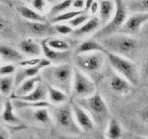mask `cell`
Returning <instances> with one entry per match:
<instances>
[{
  "mask_svg": "<svg viewBox=\"0 0 148 139\" xmlns=\"http://www.w3.org/2000/svg\"><path fill=\"white\" fill-rule=\"evenodd\" d=\"M26 2H31V0H25Z\"/></svg>",
  "mask_w": 148,
  "mask_h": 139,
  "instance_id": "52",
  "label": "cell"
},
{
  "mask_svg": "<svg viewBox=\"0 0 148 139\" xmlns=\"http://www.w3.org/2000/svg\"><path fill=\"white\" fill-rule=\"evenodd\" d=\"M0 2H2V3H4V4H6V5H8V6H9V7H11V6H12L11 0H0Z\"/></svg>",
  "mask_w": 148,
  "mask_h": 139,
  "instance_id": "49",
  "label": "cell"
},
{
  "mask_svg": "<svg viewBox=\"0 0 148 139\" xmlns=\"http://www.w3.org/2000/svg\"><path fill=\"white\" fill-rule=\"evenodd\" d=\"M15 108H14L13 102L11 99L5 100L4 107L2 109L1 117L5 123L13 125V126H20L21 124V118L15 112Z\"/></svg>",
  "mask_w": 148,
  "mask_h": 139,
  "instance_id": "16",
  "label": "cell"
},
{
  "mask_svg": "<svg viewBox=\"0 0 148 139\" xmlns=\"http://www.w3.org/2000/svg\"><path fill=\"white\" fill-rule=\"evenodd\" d=\"M127 8L128 10L132 13H148V0H130L127 4Z\"/></svg>",
  "mask_w": 148,
  "mask_h": 139,
  "instance_id": "32",
  "label": "cell"
},
{
  "mask_svg": "<svg viewBox=\"0 0 148 139\" xmlns=\"http://www.w3.org/2000/svg\"><path fill=\"white\" fill-rule=\"evenodd\" d=\"M16 72V67L13 64L8 63L0 67V76H8Z\"/></svg>",
  "mask_w": 148,
  "mask_h": 139,
  "instance_id": "37",
  "label": "cell"
},
{
  "mask_svg": "<svg viewBox=\"0 0 148 139\" xmlns=\"http://www.w3.org/2000/svg\"><path fill=\"white\" fill-rule=\"evenodd\" d=\"M116 5L114 0H100L99 1V20L102 26L108 23L114 16Z\"/></svg>",
  "mask_w": 148,
  "mask_h": 139,
  "instance_id": "19",
  "label": "cell"
},
{
  "mask_svg": "<svg viewBox=\"0 0 148 139\" xmlns=\"http://www.w3.org/2000/svg\"><path fill=\"white\" fill-rule=\"evenodd\" d=\"M41 60H42V58H40L38 57H35V58H29V59H23L18 63V65H20V66H22V67H34L40 63Z\"/></svg>",
  "mask_w": 148,
  "mask_h": 139,
  "instance_id": "38",
  "label": "cell"
},
{
  "mask_svg": "<svg viewBox=\"0 0 148 139\" xmlns=\"http://www.w3.org/2000/svg\"><path fill=\"white\" fill-rule=\"evenodd\" d=\"M54 28L56 32L59 34L67 35V34H71L73 32V28L68 24H63V23H57L54 24Z\"/></svg>",
  "mask_w": 148,
  "mask_h": 139,
  "instance_id": "35",
  "label": "cell"
},
{
  "mask_svg": "<svg viewBox=\"0 0 148 139\" xmlns=\"http://www.w3.org/2000/svg\"><path fill=\"white\" fill-rule=\"evenodd\" d=\"M16 32L12 21L8 18L0 14V38L12 39L15 38Z\"/></svg>",
  "mask_w": 148,
  "mask_h": 139,
  "instance_id": "27",
  "label": "cell"
},
{
  "mask_svg": "<svg viewBox=\"0 0 148 139\" xmlns=\"http://www.w3.org/2000/svg\"><path fill=\"white\" fill-rule=\"evenodd\" d=\"M85 11L83 10H71V11H66V12H63L61 14H59V15H57L53 18H51L50 20V23H54V24H57V23H61V22H64V21H71V19H73L74 17H76L78 15H80V14H82L84 13Z\"/></svg>",
  "mask_w": 148,
  "mask_h": 139,
  "instance_id": "31",
  "label": "cell"
},
{
  "mask_svg": "<svg viewBox=\"0 0 148 139\" xmlns=\"http://www.w3.org/2000/svg\"><path fill=\"white\" fill-rule=\"evenodd\" d=\"M30 3L34 9L40 12L41 14L44 13L47 8V1L46 0H31Z\"/></svg>",
  "mask_w": 148,
  "mask_h": 139,
  "instance_id": "36",
  "label": "cell"
},
{
  "mask_svg": "<svg viewBox=\"0 0 148 139\" xmlns=\"http://www.w3.org/2000/svg\"><path fill=\"white\" fill-rule=\"evenodd\" d=\"M106 59L104 52H92L78 54L74 57V63L77 69L83 72L94 73L99 72L103 67Z\"/></svg>",
  "mask_w": 148,
  "mask_h": 139,
  "instance_id": "7",
  "label": "cell"
},
{
  "mask_svg": "<svg viewBox=\"0 0 148 139\" xmlns=\"http://www.w3.org/2000/svg\"><path fill=\"white\" fill-rule=\"evenodd\" d=\"M45 83L46 89H47V96H48V99L50 101V103H52L55 106H58V105L66 103L68 101L69 97H68L67 93H65L64 91L58 89V88L49 85V83Z\"/></svg>",
  "mask_w": 148,
  "mask_h": 139,
  "instance_id": "23",
  "label": "cell"
},
{
  "mask_svg": "<svg viewBox=\"0 0 148 139\" xmlns=\"http://www.w3.org/2000/svg\"><path fill=\"white\" fill-rule=\"evenodd\" d=\"M109 85L113 91H115L116 93H119L120 95L129 94L132 88V83L126 78L119 75V73H113L111 75L109 80Z\"/></svg>",
  "mask_w": 148,
  "mask_h": 139,
  "instance_id": "17",
  "label": "cell"
},
{
  "mask_svg": "<svg viewBox=\"0 0 148 139\" xmlns=\"http://www.w3.org/2000/svg\"><path fill=\"white\" fill-rule=\"evenodd\" d=\"M0 63H1V60H0Z\"/></svg>",
  "mask_w": 148,
  "mask_h": 139,
  "instance_id": "53",
  "label": "cell"
},
{
  "mask_svg": "<svg viewBox=\"0 0 148 139\" xmlns=\"http://www.w3.org/2000/svg\"><path fill=\"white\" fill-rule=\"evenodd\" d=\"M0 139H9V133L2 125H0Z\"/></svg>",
  "mask_w": 148,
  "mask_h": 139,
  "instance_id": "42",
  "label": "cell"
},
{
  "mask_svg": "<svg viewBox=\"0 0 148 139\" xmlns=\"http://www.w3.org/2000/svg\"><path fill=\"white\" fill-rule=\"evenodd\" d=\"M0 58L8 63H20L25 59L21 51L11 47L9 45L0 44Z\"/></svg>",
  "mask_w": 148,
  "mask_h": 139,
  "instance_id": "21",
  "label": "cell"
},
{
  "mask_svg": "<svg viewBox=\"0 0 148 139\" xmlns=\"http://www.w3.org/2000/svg\"><path fill=\"white\" fill-rule=\"evenodd\" d=\"M98 10H99V3L95 1L94 3L92 4L90 11L92 12V14H94V15H95V14H96L97 12H98Z\"/></svg>",
  "mask_w": 148,
  "mask_h": 139,
  "instance_id": "45",
  "label": "cell"
},
{
  "mask_svg": "<svg viewBox=\"0 0 148 139\" xmlns=\"http://www.w3.org/2000/svg\"><path fill=\"white\" fill-rule=\"evenodd\" d=\"M51 115L57 127L64 133L77 136L82 132L75 120L71 102L55 106Z\"/></svg>",
  "mask_w": 148,
  "mask_h": 139,
  "instance_id": "4",
  "label": "cell"
},
{
  "mask_svg": "<svg viewBox=\"0 0 148 139\" xmlns=\"http://www.w3.org/2000/svg\"><path fill=\"white\" fill-rule=\"evenodd\" d=\"M140 34H141L145 39L148 40V21L145 23V25L143 26L142 30H141V32H140Z\"/></svg>",
  "mask_w": 148,
  "mask_h": 139,
  "instance_id": "43",
  "label": "cell"
},
{
  "mask_svg": "<svg viewBox=\"0 0 148 139\" xmlns=\"http://www.w3.org/2000/svg\"><path fill=\"white\" fill-rule=\"evenodd\" d=\"M51 63L52 62L47 58H42L40 63L37 66L22 67L21 69H18L15 73V76H14V81H15V83H14V89H16L21 83H23L27 79L37 76L42 70L50 66Z\"/></svg>",
  "mask_w": 148,
  "mask_h": 139,
  "instance_id": "12",
  "label": "cell"
},
{
  "mask_svg": "<svg viewBox=\"0 0 148 139\" xmlns=\"http://www.w3.org/2000/svg\"><path fill=\"white\" fill-rule=\"evenodd\" d=\"M18 49L21 53L34 58L39 57L43 53L41 44L32 38H26L21 40L18 44Z\"/></svg>",
  "mask_w": 148,
  "mask_h": 139,
  "instance_id": "20",
  "label": "cell"
},
{
  "mask_svg": "<svg viewBox=\"0 0 148 139\" xmlns=\"http://www.w3.org/2000/svg\"><path fill=\"white\" fill-rule=\"evenodd\" d=\"M84 5L85 0H73L72 1V8H74L77 10H84Z\"/></svg>",
  "mask_w": 148,
  "mask_h": 139,
  "instance_id": "40",
  "label": "cell"
},
{
  "mask_svg": "<svg viewBox=\"0 0 148 139\" xmlns=\"http://www.w3.org/2000/svg\"><path fill=\"white\" fill-rule=\"evenodd\" d=\"M148 21V13L135 12L128 17L126 21L119 29V32L134 36L141 32L143 26Z\"/></svg>",
  "mask_w": 148,
  "mask_h": 139,
  "instance_id": "9",
  "label": "cell"
},
{
  "mask_svg": "<svg viewBox=\"0 0 148 139\" xmlns=\"http://www.w3.org/2000/svg\"><path fill=\"white\" fill-rule=\"evenodd\" d=\"M95 2V0H85V5H84V11L88 12L90 10L92 4Z\"/></svg>",
  "mask_w": 148,
  "mask_h": 139,
  "instance_id": "47",
  "label": "cell"
},
{
  "mask_svg": "<svg viewBox=\"0 0 148 139\" xmlns=\"http://www.w3.org/2000/svg\"><path fill=\"white\" fill-rule=\"evenodd\" d=\"M47 40L48 38H44L42 39L40 44L42 46V51H43V54L45 56V58H47L48 60H50L51 62H55V63H59L67 60L69 56H71V53L69 51H58L53 49L52 47H50L47 44Z\"/></svg>",
  "mask_w": 148,
  "mask_h": 139,
  "instance_id": "14",
  "label": "cell"
},
{
  "mask_svg": "<svg viewBox=\"0 0 148 139\" xmlns=\"http://www.w3.org/2000/svg\"><path fill=\"white\" fill-rule=\"evenodd\" d=\"M140 118L143 122L148 124V106H145L140 111Z\"/></svg>",
  "mask_w": 148,
  "mask_h": 139,
  "instance_id": "41",
  "label": "cell"
},
{
  "mask_svg": "<svg viewBox=\"0 0 148 139\" xmlns=\"http://www.w3.org/2000/svg\"><path fill=\"white\" fill-rule=\"evenodd\" d=\"M123 130L120 122L117 119L110 118L106 126L105 136L108 139H120L122 136Z\"/></svg>",
  "mask_w": 148,
  "mask_h": 139,
  "instance_id": "25",
  "label": "cell"
},
{
  "mask_svg": "<svg viewBox=\"0 0 148 139\" xmlns=\"http://www.w3.org/2000/svg\"><path fill=\"white\" fill-rule=\"evenodd\" d=\"M21 116L41 125H48L52 122L53 118L47 108H35L21 109Z\"/></svg>",
  "mask_w": 148,
  "mask_h": 139,
  "instance_id": "13",
  "label": "cell"
},
{
  "mask_svg": "<svg viewBox=\"0 0 148 139\" xmlns=\"http://www.w3.org/2000/svg\"><path fill=\"white\" fill-rule=\"evenodd\" d=\"M142 76L145 79H148V55L146 56L142 65Z\"/></svg>",
  "mask_w": 148,
  "mask_h": 139,
  "instance_id": "39",
  "label": "cell"
},
{
  "mask_svg": "<svg viewBox=\"0 0 148 139\" xmlns=\"http://www.w3.org/2000/svg\"><path fill=\"white\" fill-rule=\"evenodd\" d=\"M46 1H47L48 3H53V2L55 1V0H46Z\"/></svg>",
  "mask_w": 148,
  "mask_h": 139,
  "instance_id": "51",
  "label": "cell"
},
{
  "mask_svg": "<svg viewBox=\"0 0 148 139\" xmlns=\"http://www.w3.org/2000/svg\"><path fill=\"white\" fill-rule=\"evenodd\" d=\"M40 82H41V77L38 75L27 79V80H25L23 83H21V85L16 88L15 91H14V93L12 94L11 97L25 96L27 94H29V93H31L36 87L37 83H40Z\"/></svg>",
  "mask_w": 148,
  "mask_h": 139,
  "instance_id": "24",
  "label": "cell"
},
{
  "mask_svg": "<svg viewBox=\"0 0 148 139\" xmlns=\"http://www.w3.org/2000/svg\"><path fill=\"white\" fill-rule=\"evenodd\" d=\"M14 77L12 75L0 77V93L4 96H9L14 88Z\"/></svg>",
  "mask_w": 148,
  "mask_h": 139,
  "instance_id": "29",
  "label": "cell"
},
{
  "mask_svg": "<svg viewBox=\"0 0 148 139\" xmlns=\"http://www.w3.org/2000/svg\"><path fill=\"white\" fill-rule=\"evenodd\" d=\"M101 25L102 24L99 18L96 16H92L91 19H89L84 24L74 29L71 35L74 38H82V37H84L88 34H91L92 32L98 31Z\"/></svg>",
  "mask_w": 148,
  "mask_h": 139,
  "instance_id": "15",
  "label": "cell"
},
{
  "mask_svg": "<svg viewBox=\"0 0 148 139\" xmlns=\"http://www.w3.org/2000/svg\"><path fill=\"white\" fill-rule=\"evenodd\" d=\"M71 103L74 117H75V120L78 126L80 127V129L82 132H86V133L94 132L95 128V123L90 116V114L82 106L79 105L76 101L72 100L71 101Z\"/></svg>",
  "mask_w": 148,
  "mask_h": 139,
  "instance_id": "11",
  "label": "cell"
},
{
  "mask_svg": "<svg viewBox=\"0 0 148 139\" xmlns=\"http://www.w3.org/2000/svg\"><path fill=\"white\" fill-rule=\"evenodd\" d=\"M73 72L74 69L71 65L61 63L58 65H50L43 69L42 76L45 83L69 94L71 92Z\"/></svg>",
  "mask_w": 148,
  "mask_h": 139,
  "instance_id": "2",
  "label": "cell"
},
{
  "mask_svg": "<svg viewBox=\"0 0 148 139\" xmlns=\"http://www.w3.org/2000/svg\"><path fill=\"white\" fill-rule=\"evenodd\" d=\"M3 95L0 93V109H3V107H4V103H5V101L3 100Z\"/></svg>",
  "mask_w": 148,
  "mask_h": 139,
  "instance_id": "48",
  "label": "cell"
},
{
  "mask_svg": "<svg viewBox=\"0 0 148 139\" xmlns=\"http://www.w3.org/2000/svg\"><path fill=\"white\" fill-rule=\"evenodd\" d=\"M134 139H148V137H146V136H134Z\"/></svg>",
  "mask_w": 148,
  "mask_h": 139,
  "instance_id": "50",
  "label": "cell"
},
{
  "mask_svg": "<svg viewBox=\"0 0 148 139\" xmlns=\"http://www.w3.org/2000/svg\"><path fill=\"white\" fill-rule=\"evenodd\" d=\"M114 1L116 5V10L114 13V16L108 23L102 26L101 29L96 32V34H95V38L96 40L105 38L106 36L119 32V29L128 19L129 10L127 5L124 3L123 0H114Z\"/></svg>",
  "mask_w": 148,
  "mask_h": 139,
  "instance_id": "6",
  "label": "cell"
},
{
  "mask_svg": "<svg viewBox=\"0 0 148 139\" xmlns=\"http://www.w3.org/2000/svg\"><path fill=\"white\" fill-rule=\"evenodd\" d=\"M18 11L20 15L24 18L26 21H39V22H46L47 19L45 15L41 14L40 12L36 11L35 9L31 8L27 6H20L18 8Z\"/></svg>",
  "mask_w": 148,
  "mask_h": 139,
  "instance_id": "26",
  "label": "cell"
},
{
  "mask_svg": "<svg viewBox=\"0 0 148 139\" xmlns=\"http://www.w3.org/2000/svg\"><path fill=\"white\" fill-rule=\"evenodd\" d=\"M76 102L90 114L95 125L101 128L108 124L110 119L109 110L106 101L98 92L85 98H77Z\"/></svg>",
  "mask_w": 148,
  "mask_h": 139,
  "instance_id": "3",
  "label": "cell"
},
{
  "mask_svg": "<svg viewBox=\"0 0 148 139\" xmlns=\"http://www.w3.org/2000/svg\"><path fill=\"white\" fill-rule=\"evenodd\" d=\"M47 44L50 47L58 51H68L71 48V44L68 41L59 38H48Z\"/></svg>",
  "mask_w": 148,
  "mask_h": 139,
  "instance_id": "33",
  "label": "cell"
},
{
  "mask_svg": "<svg viewBox=\"0 0 148 139\" xmlns=\"http://www.w3.org/2000/svg\"><path fill=\"white\" fill-rule=\"evenodd\" d=\"M13 102L14 108L16 110H21L26 109H35V108H49L50 103L47 100L38 101V102H31L21 99H11Z\"/></svg>",
  "mask_w": 148,
  "mask_h": 139,
  "instance_id": "28",
  "label": "cell"
},
{
  "mask_svg": "<svg viewBox=\"0 0 148 139\" xmlns=\"http://www.w3.org/2000/svg\"><path fill=\"white\" fill-rule=\"evenodd\" d=\"M90 139H108V138H106V136H105V133H103L100 130H98L94 136H92V137Z\"/></svg>",
  "mask_w": 148,
  "mask_h": 139,
  "instance_id": "44",
  "label": "cell"
},
{
  "mask_svg": "<svg viewBox=\"0 0 148 139\" xmlns=\"http://www.w3.org/2000/svg\"><path fill=\"white\" fill-rule=\"evenodd\" d=\"M46 98H48L47 89H46L45 83H43L42 82L37 83L36 87L31 93H29V94H27L25 96L10 97V99H21V100L31 101V102L45 101L46 100Z\"/></svg>",
  "mask_w": 148,
  "mask_h": 139,
  "instance_id": "18",
  "label": "cell"
},
{
  "mask_svg": "<svg viewBox=\"0 0 148 139\" xmlns=\"http://www.w3.org/2000/svg\"><path fill=\"white\" fill-rule=\"evenodd\" d=\"M98 41L106 48V50L122 56L131 60L137 56L139 47H140L138 40L133 38V36L120 34V32L106 36L105 38L99 39Z\"/></svg>",
  "mask_w": 148,
  "mask_h": 139,
  "instance_id": "1",
  "label": "cell"
},
{
  "mask_svg": "<svg viewBox=\"0 0 148 139\" xmlns=\"http://www.w3.org/2000/svg\"><path fill=\"white\" fill-rule=\"evenodd\" d=\"M106 48L96 39H88L83 41L75 49V55L92 53V52H105Z\"/></svg>",
  "mask_w": 148,
  "mask_h": 139,
  "instance_id": "22",
  "label": "cell"
},
{
  "mask_svg": "<svg viewBox=\"0 0 148 139\" xmlns=\"http://www.w3.org/2000/svg\"><path fill=\"white\" fill-rule=\"evenodd\" d=\"M24 27L27 32L32 36L41 37V38H51V36L58 34L56 32L54 25L48 21L39 22V21H24Z\"/></svg>",
  "mask_w": 148,
  "mask_h": 139,
  "instance_id": "10",
  "label": "cell"
},
{
  "mask_svg": "<svg viewBox=\"0 0 148 139\" xmlns=\"http://www.w3.org/2000/svg\"><path fill=\"white\" fill-rule=\"evenodd\" d=\"M91 15H89L87 12H84L82 14H80V15H78L76 17H74L73 19H71V21H69L68 23L69 26H71L73 29H76V28L82 26V24H84V23L91 19Z\"/></svg>",
  "mask_w": 148,
  "mask_h": 139,
  "instance_id": "34",
  "label": "cell"
},
{
  "mask_svg": "<svg viewBox=\"0 0 148 139\" xmlns=\"http://www.w3.org/2000/svg\"><path fill=\"white\" fill-rule=\"evenodd\" d=\"M72 1L73 0H63L61 2L55 4L54 6L50 8L48 16L53 18V17L59 15V14H61L63 12L68 11V9H69L72 7Z\"/></svg>",
  "mask_w": 148,
  "mask_h": 139,
  "instance_id": "30",
  "label": "cell"
},
{
  "mask_svg": "<svg viewBox=\"0 0 148 139\" xmlns=\"http://www.w3.org/2000/svg\"><path fill=\"white\" fill-rule=\"evenodd\" d=\"M105 55L106 59L108 60L109 64L111 65L116 72L119 75L126 78L132 85H138L139 83V72L137 66L134 64L131 59L124 58L122 56L111 53L109 51L106 50Z\"/></svg>",
  "mask_w": 148,
  "mask_h": 139,
  "instance_id": "5",
  "label": "cell"
},
{
  "mask_svg": "<svg viewBox=\"0 0 148 139\" xmlns=\"http://www.w3.org/2000/svg\"><path fill=\"white\" fill-rule=\"evenodd\" d=\"M59 139H81L77 136H72V134H61L59 136Z\"/></svg>",
  "mask_w": 148,
  "mask_h": 139,
  "instance_id": "46",
  "label": "cell"
},
{
  "mask_svg": "<svg viewBox=\"0 0 148 139\" xmlns=\"http://www.w3.org/2000/svg\"><path fill=\"white\" fill-rule=\"evenodd\" d=\"M71 92L77 98H85L96 92L95 85L84 72L76 68L73 72Z\"/></svg>",
  "mask_w": 148,
  "mask_h": 139,
  "instance_id": "8",
  "label": "cell"
}]
</instances>
